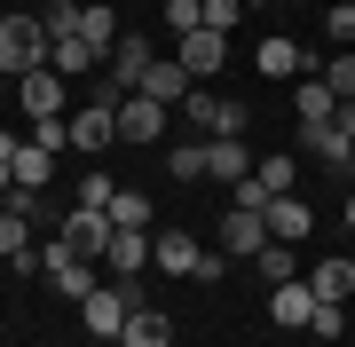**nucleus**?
Returning <instances> with one entry per match:
<instances>
[{"instance_id":"obj_37","label":"nucleus","mask_w":355,"mask_h":347,"mask_svg":"<svg viewBox=\"0 0 355 347\" xmlns=\"http://www.w3.org/2000/svg\"><path fill=\"white\" fill-rule=\"evenodd\" d=\"M324 32H331V39H355V0H340V8L324 16Z\"/></svg>"},{"instance_id":"obj_40","label":"nucleus","mask_w":355,"mask_h":347,"mask_svg":"<svg viewBox=\"0 0 355 347\" xmlns=\"http://www.w3.org/2000/svg\"><path fill=\"white\" fill-rule=\"evenodd\" d=\"M103 8H119V0H103Z\"/></svg>"},{"instance_id":"obj_26","label":"nucleus","mask_w":355,"mask_h":347,"mask_svg":"<svg viewBox=\"0 0 355 347\" xmlns=\"http://www.w3.org/2000/svg\"><path fill=\"white\" fill-rule=\"evenodd\" d=\"M111 229H150V197H142V190H119L111 197Z\"/></svg>"},{"instance_id":"obj_13","label":"nucleus","mask_w":355,"mask_h":347,"mask_svg":"<svg viewBox=\"0 0 355 347\" xmlns=\"http://www.w3.org/2000/svg\"><path fill=\"white\" fill-rule=\"evenodd\" d=\"M221 244H229V260H253L261 244H277V237H268V221H261V213L229 206V221H221Z\"/></svg>"},{"instance_id":"obj_38","label":"nucleus","mask_w":355,"mask_h":347,"mask_svg":"<svg viewBox=\"0 0 355 347\" xmlns=\"http://www.w3.org/2000/svg\"><path fill=\"white\" fill-rule=\"evenodd\" d=\"M331 127H340V134L355 142V103H340V111H331Z\"/></svg>"},{"instance_id":"obj_6","label":"nucleus","mask_w":355,"mask_h":347,"mask_svg":"<svg viewBox=\"0 0 355 347\" xmlns=\"http://www.w3.org/2000/svg\"><path fill=\"white\" fill-rule=\"evenodd\" d=\"M55 237H64V244H71L79 260H103V244H111V213H95V206H71Z\"/></svg>"},{"instance_id":"obj_2","label":"nucleus","mask_w":355,"mask_h":347,"mask_svg":"<svg viewBox=\"0 0 355 347\" xmlns=\"http://www.w3.org/2000/svg\"><path fill=\"white\" fill-rule=\"evenodd\" d=\"M135 276H111V284H95V292L87 300H79V323H87V332L95 339H119V332H127V316H135Z\"/></svg>"},{"instance_id":"obj_21","label":"nucleus","mask_w":355,"mask_h":347,"mask_svg":"<svg viewBox=\"0 0 355 347\" xmlns=\"http://www.w3.org/2000/svg\"><path fill=\"white\" fill-rule=\"evenodd\" d=\"M308 292H316V300H355V260H316Z\"/></svg>"},{"instance_id":"obj_18","label":"nucleus","mask_w":355,"mask_h":347,"mask_svg":"<svg viewBox=\"0 0 355 347\" xmlns=\"http://www.w3.org/2000/svg\"><path fill=\"white\" fill-rule=\"evenodd\" d=\"M205 174H221V181H245V174H253V150H245V134L205 142Z\"/></svg>"},{"instance_id":"obj_27","label":"nucleus","mask_w":355,"mask_h":347,"mask_svg":"<svg viewBox=\"0 0 355 347\" xmlns=\"http://www.w3.org/2000/svg\"><path fill=\"white\" fill-rule=\"evenodd\" d=\"M316 79H324L331 95H340V103H355V48H340V55H331V64H324Z\"/></svg>"},{"instance_id":"obj_3","label":"nucleus","mask_w":355,"mask_h":347,"mask_svg":"<svg viewBox=\"0 0 355 347\" xmlns=\"http://www.w3.org/2000/svg\"><path fill=\"white\" fill-rule=\"evenodd\" d=\"M119 103H127V95L103 79V95L71 118V150H111V142H119Z\"/></svg>"},{"instance_id":"obj_4","label":"nucleus","mask_w":355,"mask_h":347,"mask_svg":"<svg viewBox=\"0 0 355 347\" xmlns=\"http://www.w3.org/2000/svg\"><path fill=\"white\" fill-rule=\"evenodd\" d=\"M182 111H190L198 127H205V142H229V134H245V118H253L245 103H221L214 87H190V103H182Z\"/></svg>"},{"instance_id":"obj_20","label":"nucleus","mask_w":355,"mask_h":347,"mask_svg":"<svg viewBox=\"0 0 355 347\" xmlns=\"http://www.w3.org/2000/svg\"><path fill=\"white\" fill-rule=\"evenodd\" d=\"M292 111H300V127H324V118L340 111V95H331L324 79H300V87H292Z\"/></svg>"},{"instance_id":"obj_19","label":"nucleus","mask_w":355,"mask_h":347,"mask_svg":"<svg viewBox=\"0 0 355 347\" xmlns=\"http://www.w3.org/2000/svg\"><path fill=\"white\" fill-rule=\"evenodd\" d=\"M261 79H308V48H292V39H261Z\"/></svg>"},{"instance_id":"obj_36","label":"nucleus","mask_w":355,"mask_h":347,"mask_svg":"<svg viewBox=\"0 0 355 347\" xmlns=\"http://www.w3.org/2000/svg\"><path fill=\"white\" fill-rule=\"evenodd\" d=\"M237 16H245V0H205V32H237Z\"/></svg>"},{"instance_id":"obj_15","label":"nucleus","mask_w":355,"mask_h":347,"mask_svg":"<svg viewBox=\"0 0 355 347\" xmlns=\"http://www.w3.org/2000/svg\"><path fill=\"white\" fill-rule=\"evenodd\" d=\"M119 347H174V316L150 308V300H135V316H127V332H119Z\"/></svg>"},{"instance_id":"obj_5","label":"nucleus","mask_w":355,"mask_h":347,"mask_svg":"<svg viewBox=\"0 0 355 347\" xmlns=\"http://www.w3.org/2000/svg\"><path fill=\"white\" fill-rule=\"evenodd\" d=\"M150 64H158L150 39H142V32H119V48H111V87H119V95H135L142 79H150Z\"/></svg>"},{"instance_id":"obj_1","label":"nucleus","mask_w":355,"mask_h":347,"mask_svg":"<svg viewBox=\"0 0 355 347\" xmlns=\"http://www.w3.org/2000/svg\"><path fill=\"white\" fill-rule=\"evenodd\" d=\"M48 24L40 16H0V79H24V71H40L48 64Z\"/></svg>"},{"instance_id":"obj_35","label":"nucleus","mask_w":355,"mask_h":347,"mask_svg":"<svg viewBox=\"0 0 355 347\" xmlns=\"http://www.w3.org/2000/svg\"><path fill=\"white\" fill-rule=\"evenodd\" d=\"M111 197H119V181H111V174H87V181H79V206L111 213Z\"/></svg>"},{"instance_id":"obj_22","label":"nucleus","mask_w":355,"mask_h":347,"mask_svg":"<svg viewBox=\"0 0 355 347\" xmlns=\"http://www.w3.org/2000/svg\"><path fill=\"white\" fill-rule=\"evenodd\" d=\"M79 39H87V48H119V8L87 0V8H79Z\"/></svg>"},{"instance_id":"obj_12","label":"nucleus","mask_w":355,"mask_h":347,"mask_svg":"<svg viewBox=\"0 0 355 347\" xmlns=\"http://www.w3.org/2000/svg\"><path fill=\"white\" fill-rule=\"evenodd\" d=\"M103 269H111V276H142V269H150V229H111Z\"/></svg>"},{"instance_id":"obj_29","label":"nucleus","mask_w":355,"mask_h":347,"mask_svg":"<svg viewBox=\"0 0 355 347\" xmlns=\"http://www.w3.org/2000/svg\"><path fill=\"white\" fill-rule=\"evenodd\" d=\"M253 269H261V284H292V244H261Z\"/></svg>"},{"instance_id":"obj_7","label":"nucleus","mask_w":355,"mask_h":347,"mask_svg":"<svg viewBox=\"0 0 355 347\" xmlns=\"http://www.w3.org/2000/svg\"><path fill=\"white\" fill-rule=\"evenodd\" d=\"M64 87H71V79L55 71V64H40V71L16 79V95H24V111H32V118H64Z\"/></svg>"},{"instance_id":"obj_8","label":"nucleus","mask_w":355,"mask_h":347,"mask_svg":"<svg viewBox=\"0 0 355 347\" xmlns=\"http://www.w3.org/2000/svg\"><path fill=\"white\" fill-rule=\"evenodd\" d=\"M174 55H182V71L205 87V79L229 64V32H190V39H174Z\"/></svg>"},{"instance_id":"obj_31","label":"nucleus","mask_w":355,"mask_h":347,"mask_svg":"<svg viewBox=\"0 0 355 347\" xmlns=\"http://www.w3.org/2000/svg\"><path fill=\"white\" fill-rule=\"evenodd\" d=\"M40 24H48V39H79V0H48Z\"/></svg>"},{"instance_id":"obj_23","label":"nucleus","mask_w":355,"mask_h":347,"mask_svg":"<svg viewBox=\"0 0 355 347\" xmlns=\"http://www.w3.org/2000/svg\"><path fill=\"white\" fill-rule=\"evenodd\" d=\"M48 174H55V150L24 142V150H16V190H48Z\"/></svg>"},{"instance_id":"obj_17","label":"nucleus","mask_w":355,"mask_h":347,"mask_svg":"<svg viewBox=\"0 0 355 347\" xmlns=\"http://www.w3.org/2000/svg\"><path fill=\"white\" fill-rule=\"evenodd\" d=\"M300 142H308V158H324V166H355V142L340 134V127H331V118H324V127H300Z\"/></svg>"},{"instance_id":"obj_28","label":"nucleus","mask_w":355,"mask_h":347,"mask_svg":"<svg viewBox=\"0 0 355 347\" xmlns=\"http://www.w3.org/2000/svg\"><path fill=\"white\" fill-rule=\"evenodd\" d=\"M166 174H174V181H198L205 174V142H174V150H166Z\"/></svg>"},{"instance_id":"obj_39","label":"nucleus","mask_w":355,"mask_h":347,"mask_svg":"<svg viewBox=\"0 0 355 347\" xmlns=\"http://www.w3.org/2000/svg\"><path fill=\"white\" fill-rule=\"evenodd\" d=\"M347 229H355V190H347Z\"/></svg>"},{"instance_id":"obj_9","label":"nucleus","mask_w":355,"mask_h":347,"mask_svg":"<svg viewBox=\"0 0 355 347\" xmlns=\"http://www.w3.org/2000/svg\"><path fill=\"white\" fill-rule=\"evenodd\" d=\"M150 269H166V276H198V269H205V244L182 237V229H166V237H150Z\"/></svg>"},{"instance_id":"obj_24","label":"nucleus","mask_w":355,"mask_h":347,"mask_svg":"<svg viewBox=\"0 0 355 347\" xmlns=\"http://www.w3.org/2000/svg\"><path fill=\"white\" fill-rule=\"evenodd\" d=\"M48 64L64 71V79H79V71H95V64H103V48H87V39H55V48H48Z\"/></svg>"},{"instance_id":"obj_33","label":"nucleus","mask_w":355,"mask_h":347,"mask_svg":"<svg viewBox=\"0 0 355 347\" xmlns=\"http://www.w3.org/2000/svg\"><path fill=\"white\" fill-rule=\"evenodd\" d=\"M253 174H261V190H268V197H292V158H261Z\"/></svg>"},{"instance_id":"obj_10","label":"nucleus","mask_w":355,"mask_h":347,"mask_svg":"<svg viewBox=\"0 0 355 347\" xmlns=\"http://www.w3.org/2000/svg\"><path fill=\"white\" fill-rule=\"evenodd\" d=\"M308 316H316V292H308L300 276H292V284H268V323H284V332H308Z\"/></svg>"},{"instance_id":"obj_41","label":"nucleus","mask_w":355,"mask_h":347,"mask_svg":"<svg viewBox=\"0 0 355 347\" xmlns=\"http://www.w3.org/2000/svg\"><path fill=\"white\" fill-rule=\"evenodd\" d=\"M0 269H8V260H0Z\"/></svg>"},{"instance_id":"obj_25","label":"nucleus","mask_w":355,"mask_h":347,"mask_svg":"<svg viewBox=\"0 0 355 347\" xmlns=\"http://www.w3.org/2000/svg\"><path fill=\"white\" fill-rule=\"evenodd\" d=\"M16 253H32V213L0 206V260H16Z\"/></svg>"},{"instance_id":"obj_34","label":"nucleus","mask_w":355,"mask_h":347,"mask_svg":"<svg viewBox=\"0 0 355 347\" xmlns=\"http://www.w3.org/2000/svg\"><path fill=\"white\" fill-rule=\"evenodd\" d=\"M32 142L40 150H71V118H32Z\"/></svg>"},{"instance_id":"obj_32","label":"nucleus","mask_w":355,"mask_h":347,"mask_svg":"<svg viewBox=\"0 0 355 347\" xmlns=\"http://www.w3.org/2000/svg\"><path fill=\"white\" fill-rule=\"evenodd\" d=\"M308 332H316V339H340V332H347V308H340V300H316V316H308Z\"/></svg>"},{"instance_id":"obj_30","label":"nucleus","mask_w":355,"mask_h":347,"mask_svg":"<svg viewBox=\"0 0 355 347\" xmlns=\"http://www.w3.org/2000/svg\"><path fill=\"white\" fill-rule=\"evenodd\" d=\"M166 24H174V39L205 32V0H166Z\"/></svg>"},{"instance_id":"obj_11","label":"nucleus","mask_w":355,"mask_h":347,"mask_svg":"<svg viewBox=\"0 0 355 347\" xmlns=\"http://www.w3.org/2000/svg\"><path fill=\"white\" fill-rule=\"evenodd\" d=\"M190 87H198V79L182 71V55H158V64H150V79H142L135 95H150V103H166V111H174V103H190Z\"/></svg>"},{"instance_id":"obj_14","label":"nucleus","mask_w":355,"mask_h":347,"mask_svg":"<svg viewBox=\"0 0 355 347\" xmlns=\"http://www.w3.org/2000/svg\"><path fill=\"white\" fill-rule=\"evenodd\" d=\"M158 134H166V103L127 95V103H119V142H158Z\"/></svg>"},{"instance_id":"obj_16","label":"nucleus","mask_w":355,"mask_h":347,"mask_svg":"<svg viewBox=\"0 0 355 347\" xmlns=\"http://www.w3.org/2000/svg\"><path fill=\"white\" fill-rule=\"evenodd\" d=\"M261 221H268V237H277V244H300V237H308V221H316V213H308L300 197H268V213H261Z\"/></svg>"}]
</instances>
